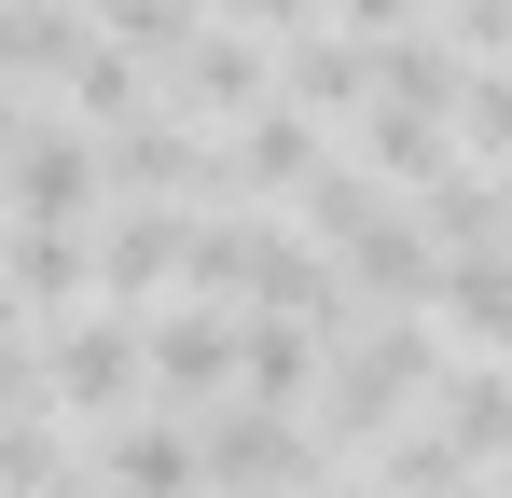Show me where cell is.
<instances>
[{"label":"cell","mask_w":512,"mask_h":498,"mask_svg":"<svg viewBox=\"0 0 512 498\" xmlns=\"http://www.w3.org/2000/svg\"><path fill=\"white\" fill-rule=\"evenodd\" d=\"M402 14H416V0H346V28H360V42H402Z\"/></svg>","instance_id":"9"},{"label":"cell","mask_w":512,"mask_h":498,"mask_svg":"<svg viewBox=\"0 0 512 498\" xmlns=\"http://www.w3.org/2000/svg\"><path fill=\"white\" fill-rule=\"evenodd\" d=\"M250 402H305V332H291V319L250 332Z\"/></svg>","instance_id":"8"},{"label":"cell","mask_w":512,"mask_h":498,"mask_svg":"<svg viewBox=\"0 0 512 498\" xmlns=\"http://www.w3.org/2000/svg\"><path fill=\"white\" fill-rule=\"evenodd\" d=\"M360 153H374V180H429V194H443L457 139H443V111H402V97H388V111L360 125Z\"/></svg>","instance_id":"3"},{"label":"cell","mask_w":512,"mask_h":498,"mask_svg":"<svg viewBox=\"0 0 512 498\" xmlns=\"http://www.w3.org/2000/svg\"><path fill=\"white\" fill-rule=\"evenodd\" d=\"M443 443L457 457H512V374H443Z\"/></svg>","instance_id":"5"},{"label":"cell","mask_w":512,"mask_h":498,"mask_svg":"<svg viewBox=\"0 0 512 498\" xmlns=\"http://www.w3.org/2000/svg\"><path fill=\"white\" fill-rule=\"evenodd\" d=\"M111 471H125V498H194V485H208V443H180V429H125Z\"/></svg>","instance_id":"4"},{"label":"cell","mask_w":512,"mask_h":498,"mask_svg":"<svg viewBox=\"0 0 512 498\" xmlns=\"http://www.w3.org/2000/svg\"><path fill=\"white\" fill-rule=\"evenodd\" d=\"M236 180H319V125L305 111H250L236 125Z\"/></svg>","instance_id":"6"},{"label":"cell","mask_w":512,"mask_h":498,"mask_svg":"<svg viewBox=\"0 0 512 498\" xmlns=\"http://www.w3.org/2000/svg\"><path fill=\"white\" fill-rule=\"evenodd\" d=\"M153 388L167 402H236L250 388V332L236 319H167L153 332Z\"/></svg>","instance_id":"2"},{"label":"cell","mask_w":512,"mask_h":498,"mask_svg":"<svg viewBox=\"0 0 512 498\" xmlns=\"http://www.w3.org/2000/svg\"><path fill=\"white\" fill-rule=\"evenodd\" d=\"M305 471V429L277 402H222L208 415V485H236V498H263V485H291Z\"/></svg>","instance_id":"1"},{"label":"cell","mask_w":512,"mask_h":498,"mask_svg":"<svg viewBox=\"0 0 512 498\" xmlns=\"http://www.w3.org/2000/svg\"><path fill=\"white\" fill-rule=\"evenodd\" d=\"M443 305H457V332H499V346H512V249H457Z\"/></svg>","instance_id":"7"}]
</instances>
